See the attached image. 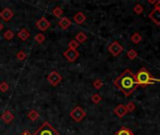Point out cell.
<instances>
[{
    "mask_svg": "<svg viewBox=\"0 0 160 135\" xmlns=\"http://www.w3.org/2000/svg\"><path fill=\"white\" fill-rule=\"evenodd\" d=\"M52 13L57 17V18H60L61 15L63 14V11L60 7H56L53 11H52Z\"/></svg>",
    "mask_w": 160,
    "mask_h": 135,
    "instance_id": "cell-21",
    "label": "cell"
},
{
    "mask_svg": "<svg viewBox=\"0 0 160 135\" xmlns=\"http://www.w3.org/2000/svg\"><path fill=\"white\" fill-rule=\"evenodd\" d=\"M13 36H14L13 32H12L11 30H10V29L7 30V31L4 33V35H3V37H4V39H5L6 41H11V40H12Z\"/></svg>",
    "mask_w": 160,
    "mask_h": 135,
    "instance_id": "cell-22",
    "label": "cell"
},
{
    "mask_svg": "<svg viewBox=\"0 0 160 135\" xmlns=\"http://www.w3.org/2000/svg\"><path fill=\"white\" fill-rule=\"evenodd\" d=\"M107 50L113 56H118L123 51V47L121 45L119 41H115L107 47Z\"/></svg>",
    "mask_w": 160,
    "mask_h": 135,
    "instance_id": "cell-5",
    "label": "cell"
},
{
    "mask_svg": "<svg viewBox=\"0 0 160 135\" xmlns=\"http://www.w3.org/2000/svg\"><path fill=\"white\" fill-rule=\"evenodd\" d=\"M135 76L138 85L142 87H145L150 85H153L155 83H160V79L154 78L146 68H141L137 72V74H135Z\"/></svg>",
    "mask_w": 160,
    "mask_h": 135,
    "instance_id": "cell-2",
    "label": "cell"
},
{
    "mask_svg": "<svg viewBox=\"0 0 160 135\" xmlns=\"http://www.w3.org/2000/svg\"><path fill=\"white\" fill-rule=\"evenodd\" d=\"M44 40H45V37H44L43 34H42V33H38L37 35L35 36V41L38 43H40V44H42L44 41Z\"/></svg>",
    "mask_w": 160,
    "mask_h": 135,
    "instance_id": "cell-26",
    "label": "cell"
},
{
    "mask_svg": "<svg viewBox=\"0 0 160 135\" xmlns=\"http://www.w3.org/2000/svg\"><path fill=\"white\" fill-rule=\"evenodd\" d=\"M148 3L149 4H155L156 3V0H148Z\"/></svg>",
    "mask_w": 160,
    "mask_h": 135,
    "instance_id": "cell-33",
    "label": "cell"
},
{
    "mask_svg": "<svg viewBox=\"0 0 160 135\" xmlns=\"http://www.w3.org/2000/svg\"><path fill=\"white\" fill-rule=\"evenodd\" d=\"M114 135H134L133 131L126 127H121Z\"/></svg>",
    "mask_w": 160,
    "mask_h": 135,
    "instance_id": "cell-16",
    "label": "cell"
},
{
    "mask_svg": "<svg viewBox=\"0 0 160 135\" xmlns=\"http://www.w3.org/2000/svg\"><path fill=\"white\" fill-rule=\"evenodd\" d=\"M51 24L50 22L45 18V17H42L37 23H36V26L39 30L41 31H46L49 27H50Z\"/></svg>",
    "mask_w": 160,
    "mask_h": 135,
    "instance_id": "cell-8",
    "label": "cell"
},
{
    "mask_svg": "<svg viewBox=\"0 0 160 135\" xmlns=\"http://www.w3.org/2000/svg\"><path fill=\"white\" fill-rule=\"evenodd\" d=\"M9 88H10V86L7 82H2L0 84V91L1 92H7L9 90Z\"/></svg>",
    "mask_w": 160,
    "mask_h": 135,
    "instance_id": "cell-30",
    "label": "cell"
},
{
    "mask_svg": "<svg viewBox=\"0 0 160 135\" xmlns=\"http://www.w3.org/2000/svg\"><path fill=\"white\" fill-rule=\"evenodd\" d=\"M74 21H75L76 24H83V23L86 21V16H85V14H84L83 12L79 11V12H77L75 15H74Z\"/></svg>",
    "mask_w": 160,
    "mask_h": 135,
    "instance_id": "cell-15",
    "label": "cell"
},
{
    "mask_svg": "<svg viewBox=\"0 0 160 135\" xmlns=\"http://www.w3.org/2000/svg\"><path fill=\"white\" fill-rule=\"evenodd\" d=\"M63 55L66 57L69 62H75L79 57V52H77L76 50L68 49L63 53Z\"/></svg>",
    "mask_w": 160,
    "mask_h": 135,
    "instance_id": "cell-7",
    "label": "cell"
},
{
    "mask_svg": "<svg viewBox=\"0 0 160 135\" xmlns=\"http://www.w3.org/2000/svg\"><path fill=\"white\" fill-rule=\"evenodd\" d=\"M29 32L27 31V29L26 28H23V29H21L19 32H18V34H17V36H18V38L21 40V41H26L28 38H29Z\"/></svg>",
    "mask_w": 160,
    "mask_h": 135,
    "instance_id": "cell-14",
    "label": "cell"
},
{
    "mask_svg": "<svg viewBox=\"0 0 160 135\" xmlns=\"http://www.w3.org/2000/svg\"><path fill=\"white\" fill-rule=\"evenodd\" d=\"M21 135H32V134H31V133H30L28 130H25V131H24V132H23Z\"/></svg>",
    "mask_w": 160,
    "mask_h": 135,
    "instance_id": "cell-32",
    "label": "cell"
},
{
    "mask_svg": "<svg viewBox=\"0 0 160 135\" xmlns=\"http://www.w3.org/2000/svg\"><path fill=\"white\" fill-rule=\"evenodd\" d=\"M93 87L94 88H96V89H100V88H102V86L104 85V83H103V81L102 80H100V79H96L94 82H93Z\"/></svg>",
    "mask_w": 160,
    "mask_h": 135,
    "instance_id": "cell-25",
    "label": "cell"
},
{
    "mask_svg": "<svg viewBox=\"0 0 160 135\" xmlns=\"http://www.w3.org/2000/svg\"><path fill=\"white\" fill-rule=\"evenodd\" d=\"M32 135H60L56 128L47 121L43 122Z\"/></svg>",
    "mask_w": 160,
    "mask_h": 135,
    "instance_id": "cell-3",
    "label": "cell"
},
{
    "mask_svg": "<svg viewBox=\"0 0 160 135\" xmlns=\"http://www.w3.org/2000/svg\"><path fill=\"white\" fill-rule=\"evenodd\" d=\"M75 41L78 43H82V42H84V41H87V35H86L84 32H79L77 35L75 36Z\"/></svg>",
    "mask_w": 160,
    "mask_h": 135,
    "instance_id": "cell-18",
    "label": "cell"
},
{
    "mask_svg": "<svg viewBox=\"0 0 160 135\" xmlns=\"http://www.w3.org/2000/svg\"><path fill=\"white\" fill-rule=\"evenodd\" d=\"M1 118H2V120H3L5 123L9 124V123H11V122L13 120L14 115L11 114V112H10V111H5V112L2 114V115H1Z\"/></svg>",
    "mask_w": 160,
    "mask_h": 135,
    "instance_id": "cell-13",
    "label": "cell"
},
{
    "mask_svg": "<svg viewBox=\"0 0 160 135\" xmlns=\"http://www.w3.org/2000/svg\"><path fill=\"white\" fill-rule=\"evenodd\" d=\"M154 9H155V10H159V11H160V0H157L156 3L154 4Z\"/></svg>",
    "mask_w": 160,
    "mask_h": 135,
    "instance_id": "cell-31",
    "label": "cell"
},
{
    "mask_svg": "<svg viewBox=\"0 0 160 135\" xmlns=\"http://www.w3.org/2000/svg\"><path fill=\"white\" fill-rule=\"evenodd\" d=\"M114 85L118 87L126 97L130 96L139 86L137 83L135 74L129 69H126L114 80Z\"/></svg>",
    "mask_w": 160,
    "mask_h": 135,
    "instance_id": "cell-1",
    "label": "cell"
},
{
    "mask_svg": "<svg viewBox=\"0 0 160 135\" xmlns=\"http://www.w3.org/2000/svg\"><path fill=\"white\" fill-rule=\"evenodd\" d=\"M131 41H132L134 43L138 44V43H139V42L142 41V37H141V35H140L139 33L136 32V33H134L133 35L131 36Z\"/></svg>",
    "mask_w": 160,
    "mask_h": 135,
    "instance_id": "cell-19",
    "label": "cell"
},
{
    "mask_svg": "<svg viewBox=\"0 0 160 135\" xmlns=\"http://www.w3.org/2000/svg\"><path fill=\"white\" fill-rule=\"evenodd\" d=\"M113 112H114V114H115L118 117H120V118L123 117V116L127 114V110H126V108H125V105H123V104H119V105L113 110Z\"/></svg>",
    "mask_w": 160,
    "mask_h": 135,
    "instance_id": "cell-10",
    "label": "cell"
},
{
    "mask_svg": "<svg viewBox=\"0 0 160 135\" xmlns=\"http://www.w3.org/2000/svg\"><path fill=\"white\" fill-rule=\"evenodd\" d=\"M126 55H127V57L129 58V59L134 60L135 58H137V57H138V53H137V51H136V50H134V49H130L129 51L127 52Z\"/></svg>",
    "mask_w": 160,
    "mask_h": 135,
    "instance_id": "cell-20",
    "label": "cell"
},
{
    "mask_svg": "<svg viewBox=\"0 0 160 135\" xmlns=\"http://www.w3.org/2000/svg\"><path fill=\"white\" fill-rule=\"evenodd\" d=\"M0 17H1L4 21L8 22V21H10L13 17V12L11 11V9L5 8L1 12H0Z\"/></svg>",
    "mask_w": 160,
    "mask_h": 135,
    "instance_id": "cell-11",
    "label": "cell"
},
{
    "mask_svg": "<svg viewBox=\"0 0 160 135\" xmlns=\"http://www.w3.org/2000/svg\"><path fill=\"white\" fill-rule=\"evenodd\" d=\"M91 100H92V102L93 103H99L100 101L102 100V97L99 95V94H97V93H95V94H93L92 96H91Z\"/></svg>",
    "mask_w": 160,
    "mask_h": 135,
    "instance_id": "cell-23",
    "label": "cell"
},
{
    "mask_svg": "<svg viewBox=\"0 0 160 135\" xmlns=\"http://www.w3.org/2000/svg\"><path fill=\"white\" fill-rule=\"evenodd\" d=\"M125 108H126V110H127V113H128V112H133V111H135V109H136V104L133 102V101H129V102H128V103L125 105Z\"/></svg>",
    "mask_w": 160,
    "mask_h": 135,
    "instance_id": "cell-24",
    "label": "cell"
},
{
    "mask_svg": "<svg viewBox=\"0 0 160 135\" xmlns=\"http://www.w3.org/2000/svg\"><path fill=\"white\" fill-rule=\"evenodd\" d=\"M72 24L71 23V20L67 17H62L61 20L58 22V25L63 29V30H66L70 25Z\"/></svg>",
    "mask_w": 160,
    "mask_h": 135,
    "instance_id": "cell-12",
    "label": "cell"
},
{
    "mask_svg": "<svg viewBox=\"0 0 160 135\" xmlns=\"http://www.w3.org/2000/svg\"><path fill=\"white\" fill-rule=\"evenodd\" d=\"M3 28H4V25H3V24H1V22H0V31H1V30H2Z\"/></svg>",
    "mask_w": 160,
    "mask_h": 135,
    "instance_id": "cell-34",
    "label": "cell"
},
{
    "mask_svg": "<svg viewBox=\"0 0 160 135\" xmlns=\"http://www.w3.org/2000/svg\"><path fill=\"white\" fill-rule=\"evenodd\" d=\"M70 116H71L75 122L79 123V122H81V120L86 116V113H85V111H84L80 106H76V107H75V108L71 111Z\"/></svg>",
    "mask_w": 160,
    "mask_h": 135,
    "instance_id": "cell-4",
    "label": "cell"
},
{
    "mask_svg": "<svg viewBox=\"0 0 160 135\" xmlns=\"http://www.w3.org/2000/svg\"><path fill=\"white\" fill-rule=\"evenodd\" d=\"M16 58H17L19 61H23V60H25V59L26 58V54H25L24 51H20V52L17 53Z\"/></svg>",
    "mask_w": 160,
    "mask_h": 135,
    "instance_id": "cell-29",
    "label": "cell"
},
{
    "mask_svg": "<svg viewBox=\"0 0 160 135\" xmlns=\"http://www.w3.org/2000/svg\"><path fill=\"white\" fill-rule=\"evenodd\" d=\"M39 117H40V115H39V113L36 110H31L27 114V118L32 120V121H36Z\"/></svg>",
    "mask_w": 160,
    "mask_h": 135,
    "instance_id": "cell-17",
    "label": "cell"
},
{
    "mask_svg": "<svg viewBox=\"0 0 160 135\" xmlns=\"http://www.w3.org/2000/svg\"><path fill=\"white\" fill-rule=\"evenodd\" d=\"M79 46V43L75 41V40H72L69 44H68V47L69 49H72V50H76V48Z\"/></svg>",
    "mask_w": 160,
    "mask_h": 135,
    "instance_id": "cell-28",
    "label": "cell"
},
{
    "mask_svg": "<svg viewBox=\"0 0 160 135\" xmlns=\"http://www.w3.org/2000/svg\"><path fill=\"white\" fill-rule=\"evenodd\" d=\"M61 80H62L61 75H60L57 72H56V71L51 72L48 74V76H47V81H48V82L50 83V85H53V86H57V85L61 82Z\"/></svg>",
    "mask_w": 160,
    "mask_h": 135,
    "instance_id": "cell-6",
    "label": "cell"
},
{
    "mask_svg": "<svg viewBox=\"0 0 160 135\" xmlns=\"http://www.w3.org/2000/svg\"><path fill=\"white\" fill-rule=\"evenodd\" d=\"M133 11H134V12H135L136 14H141V13L143 12L144 9H143V7H142L140 4H137V5H135V7L133 8Z\"/></svg>",
    "mask_w": 160,
    "mask_h": 135,
    "instance_id": "cell-27",
    "label": "cell"
},
{
    "mask_svg": "<svg viewBox=\"0 0 160 135\" xmlns=\"http://www.w3.org/2000/svg\"><path fill=\"white\" fill-rule=\"evenodd\" d=\"M149 18L156 24V25H160V11L159 10H155L153 9L150 13H149Z\"/></svg>",
    "mask_w": 160,
    "mask_h": 135,
    "instance_id": "cell-9",
    "label": "cell"
}]
</instances>
